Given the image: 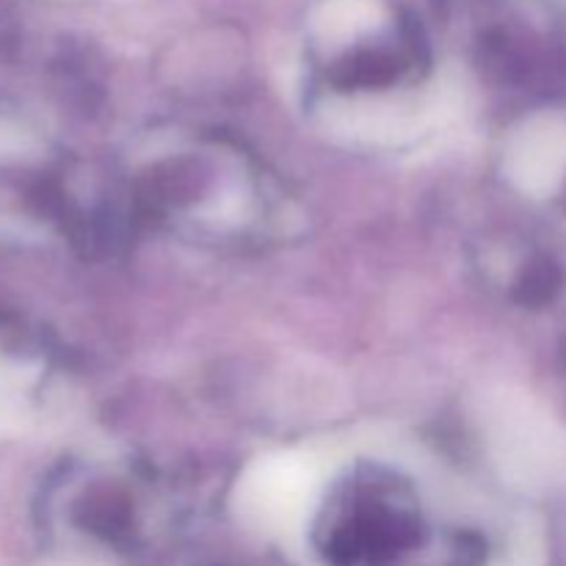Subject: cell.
Wrapping results in <instances>:
<instances>
[{"instance_id": "1", "label": "cell", "mask_w": 566, "mask_h": 566, "mask_svg": "<svg viewBox=\"0 0 566 566\" xmlns=\"http://www.w3.org/2000/svg\"><path fill=\"white\" fill-rule=\"evenodd\" d=\"M418 539V520L407 506L374 497L332 528L324 551L335 566H387Z\"/></svg>"}]
</instances>
